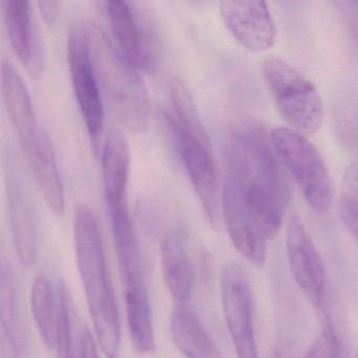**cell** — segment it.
<instances>
[{
    "label": "cell",
    "instance_id": "6da1fadb",
    "mask_svg": "<svg viewBox=\"0 0 358 358\" xmlns=\"http://www.w3.org/2000/svg\"><path fill=\"white\" fill-rule=\"evenodd\" d=\"M224 221L238 252L255 265L280 232L290 201L288 179L271 141L259 127L230 134L224 150Z\"/></svg>",
    "mask_w": 358,
    "mask_h": 358
},
{
    "label": "cell",
    "instance_id": "7a4b0ae2",
    "mask_svg": "<svg viewBox=\"0 0 358 358\" xmlns=\"http://www.w3.org/2000/svg\"><path fill=\"white\" fill-rule=\"evenodd\" d=\"M74 240L77 267L96 338L106 358H118L122 336L118 306L99 222L95 213L85 204L75 209Z\"/></svg>",
    "mask_w": 358,
    "mask_h": 358
},
{
    "label": "cell",
    "instance_id": "3957f363",
    "mask_svg": "<svg viewBox=\"0 0 358 358\" xmlns=\"http://www.w3.org/2000/svg\"><path fill=\"white\" fill-rule=\"evenodd\" d=\"M81 29L100 87L113 112L131 133L145 131L150 121V95L139 70L123 56L99 24L89 22Z\"/></svg>",
    "mask_w": 358,
    "mask_h": 358
},
{
    "label": "cell",
    "instance_id": "277c9868",
    "mask_svg": "<svg viewBox=\"0 0 358 358\" xmlns=\"http://www.w3.org/2000/svg\"><path fill=\"white\" fill-rule=\"evenodd\" d=\"M263 75L278 112L291 129L301 135L317 133L324 106L313 83L280 58H268Z\"/></svg>",
    "mask_w": 358,
    "mask_h": 358
},
{
    "label": "cell",
    "instance_id": "5b68a950",
    "mask_svg": "<svg viewBox=\"0 0 358 358\" xmlns=\"http://www.w3.org/2000/svg\"><path fill=\"white\" fill-rule=\"evenodd\" d=\"M270 141L308 204L317 213L328 210L333 199L330 175L311 142L288 127L273 129Z\"/></svg>",
    "mask_w": 358,
    "mask_h": 358
},
{
    "label": "cell",
    "instance_id": "8992f818",
    "mask_svg": "<svg viewBox=\"0 0 358 358\" xmlns=\"http://www.w3.org/2000/svg\"><path fill=\"white\" fill-rule=\"evenodd\" d=\"M129 169V144L119 129H113L102 148V183L115 246L138 241L127 198Z\"/></svg>",
    "mask_w": 358,
    "mask_h": 358
},
{
    "label": "cell",
    "instance_id": "52a82bcc",
    "mask_svg": "<svg viewBox=\"0 0 358 358\" xmlns=\"http://www.w3.org/2000/svg\"><path fill=\"white\" fill-rule=\"evenodd\" d=\"M164 120L173 148L183 163L203 211L209 223L215 226L219 215L217 171L208 133L184 129L169 114L164 115Z\"/></svg>",
    "mask_w": 358,
    "mask_h": 358
},
{
    "label": "cell",
    "instance_id": "ba28073f",
    "mask_svg": "<svg viewBox=\"0 0 358 358\" xmlns=\"http://www.w3.org/2000/svg\"><path fill=\"white\" fill-rule=\"evenodd\" d=\"M224 318L236 358H259L253 324V296L244 268L229 264L222 272Z\"/></svg>",
    "mask_w": 358,
    "mask_h": 358
},
{
    "label": "cell",
    "instance_id": "9c48e42d",
    "mask_svg": "<svg viewBox=\"0 0 358 358\" xmlns=\"http://www.w3.org/2000/svg\"><path fill=\"white\" fill-rule=\"evenodd\" d=\"M136 3L108 0L106 14L119 51L139 71H150L158 58V38L150 20Z\"/></svg>",
    "mask_w": 358,
    "mask_h": 358
},
{
    "label": "cell",
    "instance_id": "30bf717a",
    "mask_svg": "<svg viewBox=\"0 0 358 358\" xmlns=\"http://www.w3.org/2000/svg\"><path fill=\"white\" fill-rule=\"evenodd\" d=\"M69 66L77 102L89 131L95 154L101 148L104 110L101 87L92 62L83 29H75L69 37Z\"/></svg>",
    "mask_w": 358,
    "mask_h": 358
},
{
    "label": "cell",
    "instance_id": "8fae6325",
    "mask_svg": "<svg viewBox=\"0 0 358 358\" xmlns=\"http://www.w3.org/2000/svg\"><path fill=\"white\" fill-rule=\"evenodd\" d=\"M287 255L295 282L320 314L327 312V278L322 257L299 215L287 226Z\"/></svg>",
    "mask_w": 358,
    "mask_h": 358
},
{
    "label": "cell",
    "instance_id": "7c38bea8",
    "mask_svg": "<svg viewBox=\"0 0 358 358\" xmlns=\"http://www.w3.org/2000/svg\"><path fill=\"white\" fill-rule=\"evenodd\" d=\"M220 13L230 34L245 49L263 52L275 43V24L264 1L226 0L220 3Z\"/></svg>",
    "mask_w": 358,
    "mask_h": 358
},
{
    "label": "cell",
    "instance_id": "4fadbf2b",
    "mask_svg": "<svg viewBox=\"0 0 358 358\" xmlns=\"http://www.w3.org/2000/svg\"><path fill=\"white\" fill-rule=\"evenodd\" d=\"M1 14L14 53L32 76H41L43 50L30 1L3 0Z\"/></svg>",
    "mask_w": 358,
    "mask_h": 358
},
{
    "label": "cell",
    "instance_id": "5bb4252c",
    "mask_svg": "<svg viewBox=\"0 0 358 358\" xmlns=\"http://www.w3.org/2000/svg\"><path fill=\"white\" fill-rule=\"evenodd\" d=\"M1 96L10 121L22 148L36 139L43 129L37 121L28 87L20 72L9 60L3 59L0 68Z\"/></svg>",
    "mask_w": 358,
    "mask_h": 358
},
{
    "label": "cell",
    "instance_id": "9a60e30c",
    "mask_svg": "<svg viewBox=\"0 0 358 358\" xmlns=\"http://www.w3.org/2000/svg\"><path fill=\"white\" fill-rule=\"evenodd\" d=\"M160 262L169 294L181 305L189 301L194 290V270L181 230H171L163 236Z\"/></svg>",
    "mask_w": 358,
    "mask_h": 358
},
{
    "label": "cell",
    "instance_id": "2e32d148",
    "mask_svg": "<svg viewBox=\"0 0 358 358\" xmlns=\"http://www.w3.org/2000/svg\"><path fill=\"white\" fill-rule=\"evenodd\" d=\"M9 213L14 247L20 263L34 265L38 257V230L34 209L18 178H9Z\"/></svg>",
    "mask_w": 358,
    "mask_h": 358
},
{
    "label": "cell",
    "instance_id": "e0dca14e",
    "mask_svg": "<svg viewBox=\"0 0 358 358\" xmlns=\"http://www.w3.org/2000/svg\"><path fill=\"white\" fill-rule=\"evenodd\" d=\"M171 338L186 358H217V351L199 316L185 306H178L171 316Z\"/></svg>",
    "mask_w": 358,
    "mask_h": 358
},
{
    "label": "cell",
    "instance_id": "ac0fdd59",
    "mask_svg": "<svg viewBox=\"0 0 358 358\" xmlns=\"http://www.w3.org/2000/svg\"><path fill=\"white\" fill-rule=\"evenodd\" d=\"M31 309L37 329L45 347L54 350L57 341L59 322V301L57 287L47 275L35 278L31 288Z\"/></svg>",
    "mask_w": 358,
    "mask_h": 358
},
{
    "label": "cell",
    "instance_id": "d6986e66",
    "mask_svg": "<svg viewBox=\"0 0 358 358\" xmlns=\"http://www.w3.org/2000/svg\"><path fill=\"white\" fill-rule=\"evenodd\" d=\"M0 310L3 333L16 354H22L26 347L24 324L18 305L16 280L10 264L3 261L0 273Z\"/></svg>",
    "mask_w": 358,
    "mask_h": 358
},
{
    "label": "cell",
    "instance_id": "ffe728a7",
    "mask_svg": "<svg viewBox=\"0 0 358 358\" xmlns=\"http://www.w3.org/2000/svg\"><path fill=\"white\" fill-rule=\"evenodd\" d=\"M338 213L343 225L358 240V160L343 176Z\"/></svg>",
    "mask_w": 358,
    "mask_h": 358
},
{
    "label": "cell",
    "instance_id": "44dd1931",
    "mask_svg": "<svg viewBox=\"0 0 358 358\" xmlns=\"http://www.w3.org/2000/svg\"><path fill=\"white\" fill-rule=\"evenodd\" d=\"M322 333L308 350L305 358H341V341L328 313L320 316Z\"/></svg>",
    "mask_w": 358,
    "mask_h": 358
},
{
    "label": "cell",
    "instance_id": "7402d4cb",
    "mask_svg": "<svg viewBox=\"0 0 358 358\" xmlns=\"http://www.w3.org/2000/svg\"><path fill=\"white\" fill-rule=\"evenodd\" d=\"M334 5L345 18L350 35L358 49V1H338Z\"/></svg>",
    "mask_w": 358,
    "mask_h": 358
},
{
    "label": "cell",
    "instance_id": "603a6c76",
    "mask_svg": "<svg viewBox=\"0 0 358 358\" xmlns=\"http://www.w3.org/2000/svg\"><path fill=\"white\" fill-rule=\"evenodd\" d=\"M38 6L45 22L53 24L59 15L62 3L60 1H39Z\"/></svg>",
    "mask_w": 358,
    "mask_h": 358
},
{
    "label": "cell",
    "instance_id": "cb8c5ba5",
    "mask_svg": "<svg viewBox=\"0 0 358 358\" xmlns=\"http://www.w3.org/2000/svg\"><path fill=\"white\" fill-rule=\"evenodd\" d=\"M356 358H358V352H357V357H356Z\"/></svg>",
    "mask_w": 358,
    "mask_h": 358
}]
</instances>
